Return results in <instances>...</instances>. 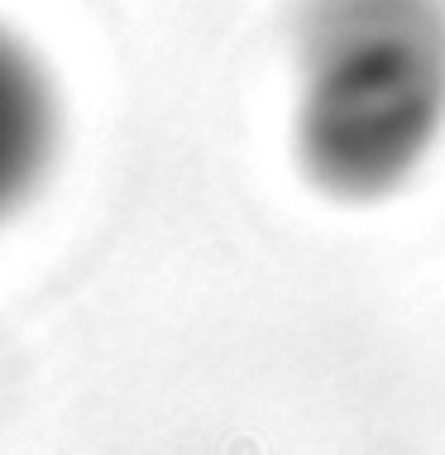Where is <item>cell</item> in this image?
Instances as JSON below:
<instances>
[{
	"label": "cell",
	"mask_w": 445,
	"mask_h": 455,
	"mask_svg": "<svg viewBox=\"0 0 445 455\" xmlns=\"http://www.w3.org/2000/svg\"><path fill=\"white\" fill-rule=\"evenodd\" d=\"M445 125L441 0H306L297 24V154L326 192L378 196Z\"/></svg>",
	"instance_id": "6da1fadb"
},
{
	"label": "cell",
	"mask_w": 445,
	"mask_h": 455,
	"mask_svg": "<svg viewBox=\"0 0 445 455\" xmlns=\"http://www.w3.org/2000/svg\"><path fill=\"white\" fill-rule=\"evenodd\" d=\"M58 134V106L24 48L0 29V212L20 202L44 173Z\"/></svg>",
	"instance_id": "7a4b0ae2"
}]
</instances>
